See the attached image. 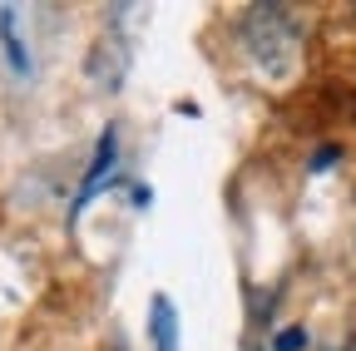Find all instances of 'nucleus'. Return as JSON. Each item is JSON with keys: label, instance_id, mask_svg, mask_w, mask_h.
I'll return each instance as SVG.
<instances>
[{"label": "nucleus", "instance_id": "obj_2", "mask_svg": "<svg viewBox=\"0 0 356 351\" xmlns=\"http://www.w3.org/2000/svg\"><path fill=\"white\" fill-rule=\"evenodd\" d=\"M154 346H159V351H178V346H173V312H168L163 297L154 302Z\"/></svg>", "mask_w": 356, "mask_h": 351}, {"label": "nucleus", "instance_id": "obj_1", "mask_svg": "<svg viewBox=\"0 0 356 351\" xmlns=\"http://www.w3.org/2000/svg\"><path fill=\"white\" fill-rule=\"evenodd\" d=\"M238 45L267 84H287L302 65V35L282 6H252L238 20Z\"/></svg>", "mask_w": 356, "mask_h": 351}, {"label": "nucleus", "instance_id": "obj_3", "mask_svg": "<svg viewBox=\"0 0 356 351\" xmlns=\"http://www.w3.org/2000/svg\"><path fill=\"white\" fill-rule=\"evenodd\" d=\"M297 346H307L302 332H282V336H277V351H297Z\"/></svg>", "mask_w": 356, "mask_h": 351}]
</instances>
